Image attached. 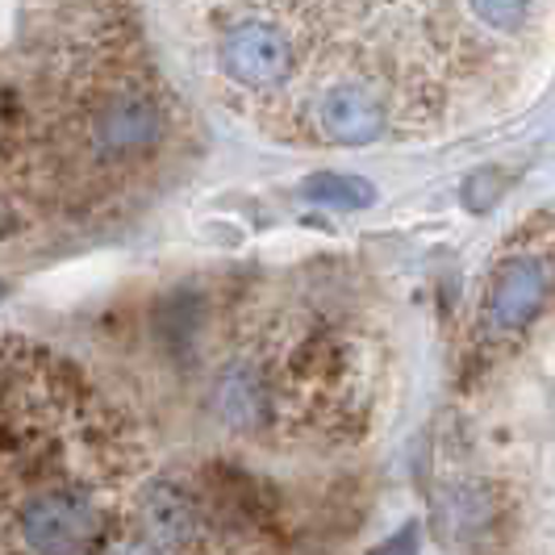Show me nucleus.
I'll list each match as a JSON object with an SVG mask.
<instances>
[{
    "label": "nucleus",
    "mask_w": 555,
    "mask_h": 555,
    "mask_svg": "<svg viewBox=\"0 0 555 555\" xmlns=\"http://www.w3.org/2000/svg\"><path fill=\"white\" fill-rule=\"evenodd\" d=\"M360 401V351L326 322L280 318L230 343L205 405L234 439L276 443L338 426Z\"/></svg>",
    "instance_id": "1"
},
{
    "label": "nucleus",
    "mask_w": 555,
    "mask_h": 555,
    "mask_svg": "<svg viewBox=\"0 0 555 555\" xmlns=\"http://www.w3.org/2000/svg\"><path fill=\"white\" fill-rule=\"evenodd\" d=\"M176 139V101L164 80L121 55L96 51L88 67L59 76V109L42 134L38 167L63 193L96 201L159 164Z\"/></svg>",
    "instance_id": "2"
},
{
    "label": "nucleus",
    "mask_w": 555,
    "mask_h": 555,
    "mask_svg": "<svg viewBox=\"0 0 555 555\" xmlns=\"http://www.w3.org/2000/svg\"><path fill=\"white\" fill-rule=\"evenodd\" d=\"M196 17L209 22V76L225 105L268 121L301 63V9L225 4Z\"/></svg>",
    "instance_id": "3"
},
{
    "label": "nucleus",
    "mask_w": 555,
    "mask_h": 555,
    "mask_svg": "<svg viewBox=\"0 0 555 555\" xmlns=\"http://www.w3.org/2000/svg\"><path fill=\"white\" fill-rule=\"evenodd\" d=\"M552 293V247L547 234H522L501 250L485 276L480 306H476V343L485 351H505L514 347L539 313L547 309Z\"/></svg>",
    "instance_id": "4"
},
{
    "label": "nucleus",
    "mask_w": 555,
    "mask_h": 555,
    "mask_svg": "<svg viewBox=\"0 0 555 555\" xmlns=\"http://www.w3.org/2000/svg\"><path fill=\"white\" fill-rule=\"evenodd\" d=\"M134 534L164 555H205L218 539L209 505L184 476H155L134 493Z\"/></svg>",
    "instance_id": "5"
},
{
    "label": "nucleus",
    "mask_w": 555,
    "mask_h": 555,
    "mask_svg": "<svg viewBox=\"0 0 555 555\" xmlns=\"http://www.w3.org/2000/svg\"><path fill=\"white\" fill-rule=\"evenodd\" d=\"M306 201L326 205V209H367L376 201V189L360 176H338V171H318L306 180Z\"/></svg>",
    "instance_id": "6"
},
{
    "label": "nucleus",
    "mask_w": 555,
    "mask_h": 555,
    "mask_svg": "<svg viewBox=\"0 0 555 555\" xmlns=\"http://www.w3.org/2000/svg\"><path fill=\"white\" fill-rule=\"evenodd\" d=\"M105 555H164V552H159V547H151L142 534H134V530L126 527L117 539H113V547Z\"/></svg>",
    "instance_id": "7"
},
{
    "label": "nucleus",
    "mask_w": 555,
    "mask_h": 555,
    "mask_svg": "<svg viewBox=\"0 0 555 555\" xmlns=\"http://www.w3.org/2000/svg\"><path fill=\"white\" fill-rule=\"evenodd\" d=\"M372 555H417V527H405L401 534H392L389 543H380Z\"/></svg>",
    "instance_id": "8"
}]
</instances>
